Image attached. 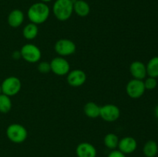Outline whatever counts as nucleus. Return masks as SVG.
Instances as JSON below:
<instances>
[{
	"instance_id": "obj_1",
	"label": "nucleus",
	"mask_w": 158,
	"mask_h": 157,
	"mask_svg": "<svg viewBox=\"0 0 158 157\" xmlns=\"http://www.w3.org/2000/svg\"><path fill=\"white\" fill-rule=\"evenodd\" d=\"M50 14V9L46 3L39 2L32 4L27 11V16L29 21L35 25L44 23Z\"/></svg>"
},
{
	"instance_id": "obj_2",
	"label": "nucleus",
	"mask_w": 158,
	"mask_h": 157,
	"mask_svg": "<svg viewBox=\"0 0 158 157\" xmlns=\"http://www.w3.org/2000/svg\"><path fill=\"white\" fill-rule=\"evenodd\" d=\"M52 12L58 20L66 21L73 15V2L72 0H56L52 6Z\"/></svg>"
},
{
	"instance_id": "obj_3",
	"label": "nucleus",
	"mask_w": 158,
	"mask_h": 157,
	"mask_svg": "<svg viewBox=\"0 0 158 157\" xmlns=\"http://www.w3.org/2000/svg\"><path fill=\"white\" fill-rule=\"evenodd\" d=\"M6 135L11 142L14 143H23L28 136L27 129L24 126L19 123H12L6 129Z\"/></svg>"
},
{
	"instance_id": "obj_4",
	"label": "nucleus",
	"mask_w": 158,
	"mask_h": 157,
	"mask_svg": "<svg viewBox=\"0 0 158 157\" xmlns=\"http://www.w3.org/2000/svg\"><path fill=\"white\" fill-rule=\"evenodd\" d=\"M20 53L22 58L29 63L38 62L42 58V52L40 48L31 43H27L22 46Z\"/></svg>"
},
{
	"instance_id": "obj_5",
	"label": "nucleus",
	"mask_w": 158,
	"mask_h": 157,
	"mask_svg": "<svg viewBox=\"0 0 158 157\" xmlns=\"http://www.w3.org/2000/svg\"><path fill=\"white\" fill-rule=\"evenodd\" d=\"M3 94L11 97L19 92L22 88V83L16 76H9L3 80L1 85Z\"/></svg>"
},
{
	"instance_id": "obj_6",
	"label": "nucleus",
	"mask_w": 158,
	"mask_h": 157,
	"mask_svg": "<svg viewBox=\"0 0 158 157\" xmlns=\"http://www.w3.org/2000/svg\"><path fill=\"white\" fill-rule=\"evenodd\" d=\"M54 49L60 56H69L75 53L77 46L72 40L68 38H61L55 43Z\"/></svg>"
},
{
	"instance_id": "obj_7",
	"label": "nucleus",
	"mask_w": 158,
	"mask_h": 157,
	"mask_svg": "<svg viewBox=\"0 0 158 157\" xmlns=\"http://www.w3.org/2000/svg\"><path fill=\"white\" fill-rule=\"evenodd\" d=\"M51 72L59 76H63L70 71V65L69 62L62 56H57L52 58L50 62Z\"/></svg>"
},
{
	"instance_id": "obj_8",
	"label": "nucleus",
	"mask_w": 158,
	"mask_h": 157,
	"mask_svg": "<svg viewBox=\"0 0 158 157\" xmlns=\"http://www.w3.org/2000/svg\"><path fill=\"white\" fill-rule=\"evenodd\" d=\"M120 110L117 106L114 104H106L100 106V117L108 123L115 122L120 118Z\"/></svg>"
},
{
	"instance_id": "obj_9",
	"label": "nucleus",
	"mask_w": 158,
	"mask_h": 157,
	"mask_svg": "<svg viewBox=\"0 0 158 157\" xmlns=\"http://www.w3.org/2000/svg\"><path fill=\"white\" fill-rule=\"evenodd\" d=\"M145 86L143 80L133 79L130 80L126 86L127 94L131 99H139L144 94Z\"/></svg>"
},
{
	"instance_id": "obj_10",
	"label": "nucleus",
	"mask_w": 158,
	"mask_h": 157,
	"mask_svg": "<svg viewBox=\"0 0 158 157\" xmlns=\"http://www.w3.org/2000/svg\"><path fill=\"white\" fill-rule=\"evenodd\" d=\"M68 84L73 87H80L86 81V74L81 69H74L69 71L66 77Z\"/></svg>"
},
{
	"instance_id": "obj_11",
	"label": "nucleus",
	"mask_w": 158,
	"mask_h": 157,
	"mask_svg": "<svg viewBox=\"0 0 158 157\" xmlns=\"http://www.w3.org/2000/svg\"><path fill=\"white\" fill-rule=\"evenodd\" d=\"M117 148L120 152L124 153L125 155L133 153L137 148V140L134 137L131 136L123 137L121 139L119 140Z\"/></svg>"
},
{
	"instance_id": "obj_12",
	"label": "nucleus",
	"mask_w": 158,
	"mask_h": 157,
	"mask_svg": "<svg viewBox=\"0 0 158 157\" xmlns=\"http://www.w3.org/2000/svg\"><path fill=\"white\" fill-rule=\"evenodd\" d=\"M130 72L134 78L143 80L148 75L146 65L140 61H134L130 66Z\"/></svg>"
},
{
	"instance_id": "obj_13",
	"label": "nucleus",
	"mask_w": 158,
	"mask_h": 157,
	"mask_svg": "<svg viewBox=\"0 0 158 157\" xmlns=\"http://www.w3.org/2000/svg\"><path fill=\"white\" fill-rule=\"evenodd\" d=\"M76 154L77 157H96L97 151L95 146L89 143H81L77 146Z\"/></svg>"
},
{
	"instance_id": "obj_14",
	"label": "nucleus",
	"mask_w": 158,
	"mask_h": 157,
	"mask_svg": "<svg viewBox=\"0 0 158 157\" xmlns=\"http://www.w3.org/2000/svg\"><path fill=\"white\" fill-rule=\"evenodd\" d=\"M24 13L20 9H13L8 15V24L12 28H18L24 22Z\"/></svg>"
},
{
	"instance_id": "obj_15",
	"label": "nucleus",
	"mask_w": 158,
	"mask_h": 157,
	"mask_svg": "<svg viewBox=\"0 0 158 157\" xmlns=\"http://www.w3.org/2000/svg\"><path fill=\"white\" fill-rule=\"evenodd\" d=\"M73 12L80 17H86L90 12V6L84 0H72Z\"/></svg>"
},
{
	"instance_id": "obj_16",
	"label": "nucleus",
	"mask_w": 158,
	"mask_h": 157,
	"mask_svg": "<svg viewBox=\"0 0 158 157\" xmlns=\"http://www.w3.org/2000/svg\"><path fill=\"white\" fill-rule=\"evenodd\" d=\"M100 106L94 102H88L83 107L85 115L90 119H96L100 116Z\"/></svg>"
},
{
	"instance_id": "obj_17",
	"label": "nucleus",
	"mask_w": 158,
	"mask_h": 157,
	"mask_svg": "<svg viewBox=\"0 0 158 157\" xmlns=\"http://www.w3.org/2000/svg\"><path fill=\"white\" fill-rule=\"evenodd\" d=\"M39 33L38 26L34 23H29L23 28V35L26 39L32 40L36 38Z\"/></svg>"
},
{
	"instance_id": "obj_18",
	"label": "nucleus",
	"mask_w": 158,
	"mask_h": 157,
	"mask_svg": "<svg viewBox=\"0 0 158 157\" xmlns=\"http://www.w3.org/2000/svg\"><path fill=\"white\" fill-rule=\"evenodd\" d=\"M143 152L146 157H155L158 152V145L154 140H149L144 144Z\"/></svg>"
},
{
	"instance_id": "obj_19",
	"label": "nucleus",
	"mask_w": 158,
	"mask_h": 157,
	"mask_svg": "<svg viewBox=\"0 0 158 157\" xmlns=\"http://www.w3.org/2000/svg\"><path fill=\"white\" fill-rule=\"evenodd\" d=\"M147 74L153 78L158 77V56L153 57L149 60L146 66Z\"/></svg>"
},
{
	"instance_id": "obj_20",
	"label": "nucleus",
	"mask_w": 158,
	"mask_h": 157,
	"mask_svg": "<svg viewBox=\"0 0 158 157\" xmlns=\"http://www.w3.org/2000/svg\"><path fill=\"white\" fill-rule=\"evenodd\" d=\"M119 140L120 139L116 134L110 132V133H107L105 135L103 143H104L105 146L107 149L114 150V149H117V146H118Z\"/></svg>"
},
{
	"instance_id": "obj_21",
	"label": "nucleus",
	"mask_w": 158,
	"mask_h": 157,
	"mask_svg": "<svg viewBox=\"0 0 158 157\" xmlns=\"http://www.w3.org/2000/svg\"><path fill=\"white\" fill-rule=\"evenodd\" d=\"M12 100L10 97L5 94H0V112L7 113L12 109Z\"/></svg>"
},
{
	"instance_id": "obj_22",
	"label": "nucleus",
	"mask_w": 158,
	"mask_h": 157,
	"mask_svg": "<svg viewBox=\"0 0 158 157\" xmlns=\"http://www.w3.org/2000/svg\"><path fill=\"white\" fill-rule=\"evenodd\" d=\"M143 84H144L145 89H148V90H152L154 89L157 86V81L156 78H153V77H148V78H145V80L143 81Z\"/></svg>"
},
{
	"instance_id": "obj_23",
	"label": "nucleus",
	"mask_w": 158,
	"mask_h": 157,
	"mask_svg": "<svg viewBox=\"0 0 158 157\" xmlns=\"http://www.w3.org/2000/svg\"><path fill=\"white\" fill-rule=\"evenodd\" d=\"M37 69L38 71L42 74H47L49 72H51V66H50V62H48L43 61L40 62L39 63L38 66H37Z\"/></svg>"
},
{
	"instance_id": "obj_24",
	"label": "nucleus",
	"mask_w": 158,
	"mask_h": 157,
	"mask_svg": "<svg viewBox=\"0 0 158 157\" xmlns=\"http://www.w3.org/2000/svg\"><path fill=\"white\" fill-rule=\"evenodd\" d=\"M107 157H126V155L119 149H114L108 154Z\"/></svg>"
},
{
	"instance_id": "obj_25",
	"label": "nucleus",
	"mask_w": 158,
	"mask_h": 157,
	"mask_svg": "<svg viewBox=\"0 0 158 157\" xmlns=\"http://www.w3.org/2000/svg\"><path fill=\"white\" fill-rule=\"evenodd\" d=\"M12 57L14 58V59H15V60L19 59L20 58H22L21 53H20V51H15V52H12Z\"/></svg>"
},
{
	"instance_id": "obj_26",
	"label": "nucleus",
	"mask_w": 158,
	"mask_h": 157,
	"mask_svg": "<svg viewBox=\"0 0 158 157\" xmlns=\"http://www.w3.org/2000/svg\"><path fill=\"white\" fill-rule=\"evenodd\" d=\"M155 115L157 116V118L158 119V105L156 106L155 108Z\"/></svg>"
},
{
	"instance_id": "obj_27",
	"label": "nucleus",
	"mask_w": 158,
	"mask_h": 157,
	"mask_svg": "<svg viewBox=\"0 0 158 157\" xmlns=\"http://www.w3.org/2000/svg\"><path fill=\"white\" fill-rule=\"evenodd\" d=\"M40 2H44V3H47V2H51L52 0H40Z\"/></svg>"
},
{
	"instance_id": "obj_28",
	"label": "nucleus",
	"mask_w": 158,
	"mask_h": 157,
	"mask_svg": "<svg viewBox=\"0 0 158 157\" xmlns=\"http://www.w3.org/2000/svg\"><path fill=\"white\" fill-rule=\"evenodd\" d=\"M2 93V87H1V85H0V94Z\"/></svg>"
}]
</instances>
